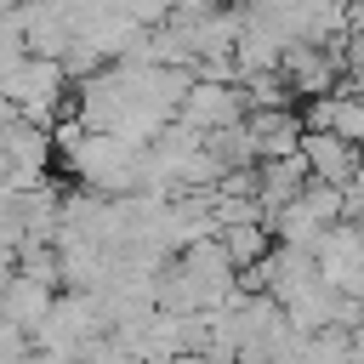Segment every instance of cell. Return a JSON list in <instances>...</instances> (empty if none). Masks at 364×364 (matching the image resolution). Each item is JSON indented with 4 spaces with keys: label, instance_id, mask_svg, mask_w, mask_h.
Wrapping results in <instances>:
<instances>
[{
    "label": "cell",
    "instance_id": "6da1fadb",
    "mask_svg": "<svg viewBox=\"0 0 364 364\" xmlns=\"http://www.w3.org/2000/svg\"><path fill=\"white\" fill-rule=\"evenodd\" d=\"M301 159H307L313 182H330V188H353L358 171H364V154H358L353 142L330 136V131H307V136H301Z\"/></svg>",
    "mask_w": 364,
    "mask_h": 364
},
{
    "label": "cell",
    "instance_id": "7a4b0ae2",
    "mask_svg": "<svg viewBox=\"0 0 364 364\" xmlns=\"http://www.w3.org/2000/svg\"><path fill=\"white\" fill-rule=\"evenodd\" d=\"M245 114H239V97L228 91V85H216V80H199L193 91H188V102H182V125L188 131H222V125H239Z\"/></svg>",
    "mask_w": 364,
    "mask_h": 364
},
{
    "label": "cell",
    "instance_id": "3957f363",
    "mask_svg": "<svg viewBox=\"0 0 364 364\" xmlns=\"http://www.w3.org/2000/svg\"><path fill=\"white\" fill-rule=\"evenodd\" d=\"M51 284H34V279H11V290L0 296V318L11 324V330H46V318H51Z\"/></svg>",
    "mask_w": 364,
    "mask_h": 364
},
{
    "label": "cell",
    "instance_id": "277c9868",
    "mask_svg": "<svg viewBox=\"0 0 364 364\" xmlns=\"http://www.w3.org/2000/svg\"><path fill=\"white\" fill-rule=\"evenodd\" d=\"M284 80L296 85V91H330L336 85V57L330 51H318V46H290L284 51Z\"/></svg>",
    "mask_w": 364,
    "mask_h": 364
},
{
    "label": "cell",
    "instance_id": "5b68a950",
    "mask_svg": "<svg viewBox=\"0 0 364 364\" xmlns=\"http://www.w3.org/2000/svg\"><path fill=\"white\" fill-rule=\"evenodd\" d=\"M313 131H330L341 142H364V97H324L313 102Z\"/></svg>",
    "mask_w": 364,
    "mask_h": 364
}]
</instances>
